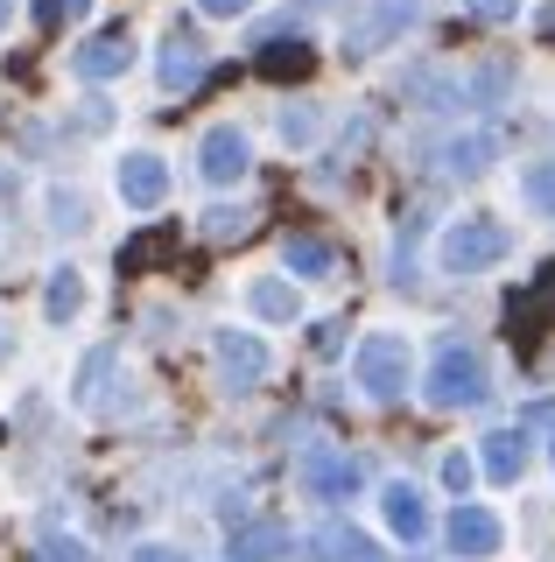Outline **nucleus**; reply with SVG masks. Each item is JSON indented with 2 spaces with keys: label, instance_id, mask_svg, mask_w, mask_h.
Masks as SVG:
<instances>
[{
  "label": "nucleus",
  "instance_id": "obj_1",
  "mask_svg": "<svg viewBox=\"0 0 555 562\" xmlns=\"http://www.w3.org/2000/svg\"><path fill=\"white\" fill-rule=\"evenodd\" d=\"M422 394L437 401V408H478V401H485V359H478V345L472 338H443Z\"/></svg>",
  "mask_w": 555,
  "mask_h": 562
},
{
  "label": "nucleus",
  "instance_id": "obj_2",
  "mask_svg": "<svg viewBox=\"0 0 555 562\" xmlns=\"http://www.w3.org/2000/svg\"><path fill=\"white\" fill-rule=\"evenodd\" d=\"M507 246H513V233L499 218H457L443 233V268L450 274H485V268H499V260H507Z\"/></svg>",
  "mask_w": 555,
  "mask_h": 562
},
{
  "label": "nucleus",
  "instance_id": "obj_3",
  "mask_svg": "<svg viewBox=\"0 0 555 562\" xmlns=\"http://www.w3.org/2000/svg\"><path fill=\"white\" fill-rule=\"evenodd\" d=\"M359 386H366L373 401H401L408 380H415V359H408V338H394V330H380V338L359 345Z\"/></svg>",
  "mask_w": 555,
  "mask_h": 562
},
{
  "label": "nucleus",
  "instance_id": "obj_4",
  "mask_svg": "<svg viewBox=\"0 0 555 562\" xmlns=\"http://www.w3.org/2000/svg\"><path fill=\"white\" fill-rule=\"evenodd\" d=\"M443 541H450L464 562H485V555L499 549V514H485V506H450Z\"/></svg>",
  "mask_w": 555,
  "mask_h": 562
},
{
  "label": "nucleus",
  "instance_id": "obj_5",
  "mask_svg": "<svg viewBox=\"0 0 555 562\" xmlns=\"http://www.w3.org/2000/svg\"><path fill=\"white\" fill-rule=\"evenodd\" d=\"M303 485L317 492L324 506H338V499H352V485H359V464L344 450H309L303 457Z\"/></svg>",
  "mask_w": 555,
  "mask_h": 562
},
{
  "label": "nucleus",
  "instance_id": "obj_6",
  "mask_svg": "<svg viewBox=\"0 0 555 562\" xmlns=\"http://www.w3.org/2000/svg\"><path fill=\"white\" fill-rule=\"evenodd\" d=\"M134 64V43H127V29H106V35H92V43L71 57V70L84 85H106V78H120V70Z\"/></svg>",
  "mask_w": 555,
  "mask_h": 562
},
{
  "label": "nucleus",
  "instance_id": "obj_7",
  "mask_svg": "<svg viewBox=\"0 0 555 562\" xmlns=\"http://www.w3.org/2000/svg\"><path fill=\"white\" fill-rule=\"evenodd\" d=\"M218 366L233 386H260L268 380V345L247 338V330H218Z\"/></svg>",
  "mask_w": 555,
  "mask_h": 562
},
{
  "label": "nucleus",
  "instance_id": "obj_8",
  "mask_svg": "<svg viewBox=\"0 0 555 562\" xmlns=\"http://www.w3.org/2000/svg\"><path fill=\"white\" fill-rule=\"evenodd\" d=\"M162 190H169V169H162V155H120V198H127L134 211L162 204Z\"/></svg>",
  "mask_w": 555,
  "mask_h": 562
},
{
  "label": "nucleus",
  "instance_id": "obj_9",
  "mask_svg": "<svg viewBox=\"0 0 555 562\" xmlns=\"http://www.w3.org/2000/svg\"><path fill=\"white\" fill-rule=\"evenodd\" d=\"M247 162H253V155H247V134H239V127H212V134H204L197 169L212 176V183H233V176H247Z\"/></svg>",
  "mask_w": 555,
  "mask_h": 562
},
{
  "label": "nucleus",
  "instance_id": "obj_10",
  "mask_svg": "<svg viewBox=\"0 0 555 562\" xmlns=\"http://www.w3.org/2000/svg\"><path fill=\"white\" fill-rule=\"evenodd\" d=\"M282 549H288V520H247L225 541V562H274Z\"/></svg>",
  "mask_w": 555,
  "mask_h": 562
},
{
  "label": "nucleus",
  "instance_id": "obj_11",
  "mask_svg": "<svg viewBox=\"0 0 555 562\" xmlns=\"http://www.w3.org/2000/svg\"><path fill=\"white\" fill-rule=\"evenodd\" d=\"M204 78H212V64H204L197 35L169 29V49H162V85H169V92H190V85H204Z\"/></svg>",
  "mask_w": 555,
  "mask_h": 562
},
{
  "label": "nucleus",
  "instance_id": "obj_12",
  "mask_svg": "<svg viewBox=\"0 0 555 562\" xmlns=\"http://www.w3.org/2000/svg\"><path fill=\"white\" fill-rule=\"evenodd\" d=\"M507 316H513V330H528V338H534V330H548V316H555V260H548L542 274H534V289H520V295H513Z\"/></svg>",
  "mask_w": 555,
  "mask_h": 562
},
{
  "label": "nucleus",
  "instance_id": "obj_13",
  "mask_svg": "<svg viewBox=\"0 0 555 562\" xmlns=\"http://www.w3.org/2000/svg\"><path fill=\"white\" fill-rule=\"evenodd\" d=\"M169 254H177V225H141L134 239H120V274H148Z\"/></svg>",
  "mask_w": 555,
  "mask_h": 562
},
{
  "label": "nucleus",
  "instance_id": "obj_14",
  "mask_svg": "<svg viewBox=\"0 0 555 562\" xmlns=\"http://www.w3.org/2000/svg\"><path fill=\"white\" fill-rule=\"evenodd\" d=\"M401 29H408V8H380V14H366V22L344 29V49H352V57H373V49L394 43Z\"/></svg>",
  "mask_w": 555,
  "mask_h": 562
},
{
  "label": "nucleus",
  "instance_id": "obj_15",
  "mask_svg": "<svg viewBox=\"0 0 555 562\" xmlns=\"http://www.w3.org/2000/svg\"><path fill=\"white\" fill-rule=\"evenodd\" d=\"M282 268H296V274L317 281V274H331V268H338V246H331V239H317V233H288V239H282Z\"/></svg>",
  "mask_w": 555,
  "mask_h": 562
},
{
  "label": "nucleus",
  "instance_id": "obj_16",
  "mask_svg": "<svg viewBox=\"0 0 555 562\" xmlns=\"http://www.w3.org/2000/svg\"><path fill=\"white\" fill-rule=\"evenodd\" d=\"M260 211H268V204H218L212 218H204V233H212L218 246H239V239L260 233Z\"/></svg>",
  "mask_w": 555,
  "mask_h": 562
},
{
  "label": "nucleus",
  "instance_id": "obj_17",
  "mask_svg": "<svg viewBox=\"0 0 555 562\" xmlns=\"http://www.w3.org/2000/svg\"><path fill=\"white\" fill-rule=\"evenodd\" d=\"M485 471H492L499 485H507V479H520V471H528V436H520V429H499V436H485Z\"/></svg>",
  "mask_w": 555,
  "mask_h": 562
},
{
  "label": "nucleus",
  "instance_id": "obj_18",
  "mask_svg": "<svg viewBox=\"0 0 555 562\" xmlns=\"http://www.w3.org/2000/svg\"><path fill=\"white\" fill-rule=\"evenodd\" d=\"M309 64H317V49H309L303 35H288V43H260V70H268V78H309Z\"/></svg>",
  "mask_w": 555,
  "mask_h": 562
},
{
  "label": "nucleus",
  "instance_id": "obj_19",
  "mask_svg": "<svg viewBox=\"0 0 555 562\" xmlns=\"http://www.w3.org/2000/svg\"><path fill=\"white\" fill-rule=\"evenodd\" d=\"M387 527H394L401 541H422V535H429V506L415 499L408 485H387Z\"/></svg>",
  "mask_w": 555,
  "mask_h": 562
},
{
  "label": "nucleus",
  "instance_id": "obj_20",
  "mask_svg": "<svg viewBox=\"0 0 555 562\" xmlns=\"http://www.w3.org/2000/svg\"><path fill=\"white\" fill-rule=\"evenodd\" d=\"M492 148H499L492 134H472V140H450V148H443V169H450V176H485V169H492Z\"/></svg>",
  "mask_w": 555,
  "mask_h": 562
},
{
  "label": "nucleus",
  "instance_id": "obj_21",
  "mask_svg": "<svg viewBox=\"0 0 555 562\" xmlns=\"http://www.w3.org/2000/svg\"><path fill=\"white\" fill-rule=\"evenodd\" d=\"M317 555L324 562H380V549H373L366 535H352V527H324V535H317Z\"/></svg>",
  "mask_w": 555,
  "mask_h": 562
},
{
  "label": "nucleus",
  "instance_id": "obj_22",
  "mask_svg": "<svg viewBox=\"0 0 555 562\" xmlns=\"http://www.w3.org/2000/svg\"><path fill=\"white\" fill-rule=\"evenodd\" d=\"M247 303L260 316H274V324H296V316H303V303H296V289H288V281H253Z\"/></svg>",
  "mask_w": 555,
  "mask_h": 562
},
{
  "label": "nucleus",
  "instance_id": "obj_23",
  "mask_svg": "<svg viewBox=\"0 0 555 562\" xmlns=\"http://www.w3.org/2000/svg\"><path fill=\"white\" fill-rule=\"evenodd\" d=\"M43 303H49V316H57V324H71L78 303H84V281H78L71 268H57V274H49V295H43Z\"/></svg>",
  "mask_w": 555,
  "mask_h": 562
},
{
  "label": "nucleus",
  "instance_id": "obj_24",
  "mask_svg": "<svg viewBox=\"0 0 555 562\" xmlns=\"http://www.w3.org/2000/svg\"><path fill=\"white\" fill-rule=\"evenodd\" d=\"M36 562H84V541L64 535V527H36V549H29Z\"/></svg>",
  "mask_w": 555,
  "mask_h": 562
},
{
  "label": "nucleus",
  "instance_id": "obj_25",
  "mask_svg": "<svg viewBox=\"0 0 555 562\" xmlns=\"http://www.w3.org/2000/svg\"><path fill=\"white\" fill-rule=\"evenodd\" d=\"M520 190H528L534 211H548V218H555V162H534L528 176H520Z\"/></svg>",
  "mask_w": 555,
  "mask_h": 562
},
{
  "label": "nucleus",
  "instance_id": "obj_26",
  "mask_svg": "<svg viewBox=\"0 0 555 562\" xmlns=\"http://www.w3.org/2000/svg\"><path fill=\"white\" fill-rule=\"evenodd\" d=\"M106 373H113V345L84 351V380H78V401H84V408H92V401H99V380H106Z\"/></svg>",
  "mask_w": 555,
  "mask_h": 562
},
{
  "label": "nucleus",
  "instance_id": "obj_27",
  "mask_svg": "<svg viewBox=\"0 0 555 562\" xmlns=\"http://www.w3.org/2000/svg\"><path fill=\"white\" fill-rule=\"evenodd\" d=\"M84 8H92V0H36V22L43 29H71Z\"/></svg>",
  "mask_w": 555,
  "mask_h": 562
},
{
  "label": "nucleus",
  "instance_id": "obj_28",
  "mask_svg": "<svg viewBox=\"0 0 555 562\" xmlns=\"http://www.w3.org/2000/svg\"><path fill=\"white\" fill-rule=\"evenodd\" d=\"M57 233H84V198L57 190Z\"/></svg>",
  "mask_w": 555,
  "mask_h": 562
},
{
  "label": "nucleus",
  "instance_id": "obj_29",
  "mask_svg": "<svg viewBox=\"0 0 555 562\" xmlns=\"http://www.w3.org/2000/svg\"><path fill=\"white\" fill-rule=\"evenodd\" d=\"M443 485H450V492L472 485V457H464V450H450V457H443Z\"/></svg>",
  "mask_w": 555,
  "mask_h": 562
},
{
  "label": "nucleus",
  "instance_id": "obj_30",
  "mask_svg": "<svg viewBox=\"0 0 555 562\" xmlns=\"http://www.w3.org/2000/svg\"><path fill=\"white\" fill-rule=\"evenodd\" d=\"M478 22H513V0H464Z\"/></svg>",
  "mask_w": 555,
  "mask_h": 562
},
{
  "label": "nucleus",
  "instance_id": "obj_31",
  "mask_svg": "<svg viewBox=\"0 0 555 562\" xmlns=\"http://www.w3.org/2000/svg\"><path fill=\"white\" fill-rule=\"evenodd\" d=\"M309 127H317L309 113H288V120H282V134H288V140H309Z\"/></svg>",
  "mask_w": 555,
  "mask_h": 562
},
{
  "label": "nucleus",
  "instance_id": "obj_32",
  "mask_svg": "<svg viewBox=\"0 0 555 562\" xmlns=\"http://www.w3.org/2000/svg\"><path fill=\"white\" fill-rule=\"evenodd\" d=\"M204 14H247V0H197Z\"/></svg>",
  "mask_w": 555,
  "mask_h": 562
},
{
  "label": "nucleus",
  "instance_id": "obj_33",
  "mask_svg": "<svg viewBox=\"0 0 555 562\" xmlns=\"http://www.w3.org/2000/svg\"><path fill=\"white\" fill-rule=\"evenodd\" d=\"M134 562H183L177 549H155V541H148V549H134Z\"/></svg>",
  "mask_w": 555,
  "mask_h": 562
},
{
  "label": "nucleus",
  "instance_id": "obj_34",
  "mask_svg": "<svg viewBox=\"0 0 555 562\" xmlns=\"http://www.w3.org/2000/svg\"><path fill=\"white\" fill-rule=\"evenodd\" d=\"M528 422H555V401H534V408H528Z\"/></svg>",
  "mask_w": 555,
  "mask_h": 562
},
{
  "label": "nucleus",
  "instance_id": "obj_35",
  "mask_svg": "<svg viewBox=\"0 0 555 562\" xmlns=\"http://www.w3.org/2000/svg\"><path fill=\"white\" fill-rule=\"evenodd\" d=\"M8 14H14V0H0V29H8Z\"/></svg>",
  "mask_w": 555,
  "mask_h": 562
},
{
  "label": "nucleus",
  "instance_id": "obj_36",
  "mask_svg": "<svg viewBox=\"0 0 555 562\" xmlns=\"http://www.w3.org/2000/svg\"><path fill=\"white\" fill-rule=\"evenodd\" d=\"M542 35H548V43H555V14H548V22H542Z\"/></svg>",
  "mask_w": 555,
  "mask_h": 562
},
{
  "label": "nucleus",
  "instance_id": "obj_37",
  "mask_svg": "<svg viewBox=\"0 0 555 562\" xmlns=\"http://www.w3.org/2000/svg\"><path fill=\"white\" fill-rule=\"evenodd\" d=\"M0 190H8V176H0Z\"/></svg>",
  "mask_w": 555,
  "mask_h": 562
},
{
  "label": "nucleus",
  "instance_id": "obj_38",
  "mask_svg": "<svg viewBox=\"0 0 555 562\" xmlns=\"http://www.w3.org/2000/svg\"><path fill=\"white\" fill-rule=\"evenodd\" d=\"M394 8H401V0H394Z\"/></svg>",
  "mask_w": 555,
  "mask_h": 562
}]
</instances>
